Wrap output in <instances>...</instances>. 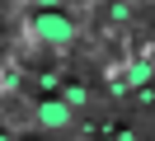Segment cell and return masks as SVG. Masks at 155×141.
<instances>
[{
	"instance_id": "obj_1",
	"label": "cell",
	"mask_w": 155,
	"mask_h": 141,
	"mask_svg": "<svg viewBox=\"0 0 155 141\" xmlns=\"http://www.w3.org/2000/svg\"><path fill=\"white\" fill-rule=\"evenodd\" d=\"M33 38L52 42V47H66V42H75V19L61 14V9H38L33 14Z\"/></svg>"
},
{
	"instance_id": "obj_2",
	"label": "cell",
	"mask_w": 155,
	"mask_h": 141,
	"mask_svg": "<svg viewBox=\"0 0 155 141\" xmlns=\"http://www.w3.org/2000/svg\"><path fill=\"white\" fill-rule=\"evenodd\" d=\"M71 122H75V108H71L61 94H47V99H38V127H42V132H66Z\"/></svg>"
},
{
	"instance_id": "obj_3",
	"label": "cell",
	"mask_w": 155,
	"mask_h": 141,
	"mask_svg": "<svg viewBox=\"0 0 155 141\" xmlns=\"http://www.w3.org/2000/svg\"><path fill=\"white\" fill-rule=\"evenodd\" d=\"M61 99H66L71 103V108H85V103H89V89H85V85H75V80H66V85H61Z\"/></svg>"
},
{
	"instance_id": "obj_4",
	"label": "cell",
	"mask_w": 155,
	"mask_h": 141,
	"mask_svg": "<svg viewBox=\"0 0 155 141\" xmlns=\"http://www.w3.org/2000/svg\"><path fill=\"white\" fill-rule=\"evenodd\" d=\"M150 75H155V66H150V61H136L132 71H127V85H146Z\"/></svg>"
},
{
	"instance_id": "obj_5",
	"label": "cell",
	"mask_w": 155,
	"mask_h": 141,
	"mask_svg": "<svg viewBox=\"0 0 155 141\" xmlns=\"http://www.w3.org/2000/svg\"><path fill=\"white\" fill-rule=\"evenodd\" d=\"M33 5H38V9H61L66 0H33Z\"/></svg>"
},
{
	"instance_id": "obj_6",
	"label": "cell",
	"mask_w": 155,
	"mask_h": 141,
	"mask_svg": "<svg viewBox=\"0 0 155 141\" xmlns=\"http://www.w3.org/2000/svg\"><path fill=\"white\" fill-rule=\"evenodd\" d=\"M132 5H155V0H132Z\"/></svg>"
}]
</instances>
